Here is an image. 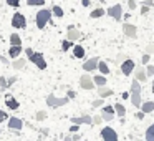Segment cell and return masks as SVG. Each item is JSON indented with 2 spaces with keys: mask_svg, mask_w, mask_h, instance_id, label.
I'll return each instance as SVG.
<instances>
[{
  "mask_svg": "<svg viewBox=\"0 0 154 141\" xmlns=\"http://www.w3.org/2000/svg\"><path fill=\"white\" fill-rule=\"evenodd\" d=\"M131 103L136 108L141 106V81L134 78L131 83Z\"/></svg>",
  "mask_w": 154,
  "mask_h": 141,
  "instance_id": "1",
  "label": "cell"
},
{
  "mask_svg": "<svg viewBox=\"0 0 154 141\" xmlns=\"http://www.w3.org/2000/svg\"><path fill=\"white\" fill-rule=\"evenodd\" d=\"M51 18V10H48V8H40V10L37 12V17H35V22H37V27L40 28H45V25L50 22Z\"/></svg>",
  "mask_w": 154,
  "mask_h": 141,
  "instance_id": "2",
  "label": "cell"
},
{
  "mask_svg": "<svg viewBox=\"0 0 154 141\" xmlns=\"http://www.w3.org/2000/svg\"><path fill=\"white\" fill-rule=\"evenodd\" d=\"M68 101H70V98L65 96V98H58L55 96V95H48L47 96V105L51 108H58V106H63V105H66Z\"/></svg>",
  "mask_w": 154,
  "mask_h": 141,
  "instance_id": "3",
  "label": "cell"
},
{
  "mask_svg": "<svg viewBox=\"0 0 154 141\" xmlns=\"http://www.w3.org/2000/svg\"><path fill=\"white\" fill-rule=\"evenodd\" d=\"M28 60H30L32 63L37 65L40 70H45V68H47V61H45V57H43L42 53H38V52H33V53L28 57Z\"/></svg>",
  "mask_w": 154,
  "mask_h": 141,
  "instance_id": "4",
  "label": "cell"
},
{
  "mask_svg": "<svg viewBox=\"0 0 154 141\" xmlns=\"http://www.w3.org/2000/svg\"><path fill=\"white\" fill-rule=\"evenodd\" d=\"M12 27L14 28H25L27 27V18L22 14H15L12 17Z\"/></svg>",
  "mask_w": 154,
  "mask_h": 141,
  "instance_id": "5",
  "label": "cell"
},
{
  "mask_svg": "<svg viewBox=\"0 0 154 141\" xmlns=\"http://www.w3.org/2000/svg\"><path fill=\"white\" fill-rule=\"evenodd\" d=\"M101 138H103L104 141H116L118 139V133L113 130V128H103L101 130Z\"/></svg>",
  "mask_w": 154,
  "mask_h": 141,
  "instance_id": "6",
  "label": "cell"
},
{
  "mask_svg": "<svg viewBox=\"0 0 154 141\" xmlns=\"http://www.w3.org/2000/svg\"><path fill=\"white\" fill-rule=\"evenodd\" d=\"M106 12H108V15H109V17L114 18V20H121V17H123V7H121L119 4H116V5H113V7H109Z\"/></svg>",
  "mask_w": 154,
  "mask_h": 141,
  "instance_id": "7",
  "label": "cell"
},
{
  "mask_svg": "<svg viewBox=\"0 0 154 141\" xmlns=\"http://www.w3.org/2000/svg\"><path fill=\"white\" fill-rule=\"evenodd\" d=\"M134 71V61L131 58H126V60L121 61V73L123 75H131Z\"/></svg>",
  "mask_w": 154,
  "mask_h": 141,
  "instance_id": "8",
  "label": "cell"
},
{
  "mask_svg": "<svg viewBox=\"0 0 154 141\" xmlns=\"http://www.w3.org/2000/svg\"><path fill=\"white\" fill-rule=\"evenodd\" d=\"M80 85H81L83 90H93L94 88V81H93V78H91L90 75H81Z\"/></svg>",
  "mask_w": 154,
  "mask_h": 141,
  "instance_id": "9",
  "label": "cell"
},
{
  "mask_svg": "<svg viewBox=\"0 0 154 141\" xmlns=\"http://www.w3.org/2000/svg\"><path fill=\"white\" fill-rule=\"evenodd\" d=\"M22 126H23V121L20 118H15V116L8 118V130L10 131H20Z\"/></svg>",
  "mask_w": 154,
  "mask_h": 141,
  "instance_id": "10",
  "label": "cell"
},
{
  "mask_svg": "<svg viewBox=\"0 0 154 141\" xmlns=\"http://www.w3.org/2000/svg\"><path fill=\"white\" fill-rule=\"evenodd\" d=\"M123 32H124V35H126L128 38H136V35H137V28L134 27L133 24H124L123 25Z\"/></svg>",
  "mask_w": 154,
  "mask_h": 141,
  "instance_id": "11",
  "label": "cell"
},
{
  "mask_svg": "<svg viewBox=\"0 0 154 141\" xmlns=\"http://www.w3.org/2000/svg\"><path fill=\"white\" fill-rule=\"evenodd\" d=\"M98 61H100V58H98V57L90 58L88 61H85V63H83V70H85V71H93V70H96V68H98Z\"/></svg>",
  "mask_w": 154,
  "mask_h": 141,
  "instance_id": "12",
  "label": "cell"
},
{
  "mask_svg": "<svg viewBox=\"0 0 154 141\" xmlns=\"http://www.w3.org/2000/svg\"><path fill=\"white\" fill-rule=\"evenodd\" d=\"M66 38H68V40H71V42H76V40H80V38H81V32L76 30L75 27H68Z\"/></svg>",
  "mask_w": 154,
  "mask_h": 141,
  "instance_id": "13",
  "label": "cell"
},
{
  "mask_svg": "<svg viewBox=\"0 0 154 141\" xmlns=\"http://www.w3.org/2000/svg\"><path fill=\"white\" fill-rule=\"evenodd\" d=\"M71 121L76 124H93V118L90 114H83V116H76V118H71Z\"/></svg>",
  "mask_w": 154,
  "mask_h": 141,
  "instance_id": "14",
  "label": "cell"
},
{
  "mask_svg": "<svg viewBox=\"0 0 154 141\" xmlns=\"http://www.w3.org/2000/svg\"><path fill=\"white\" fill-rule=\"evenodd\" d=\"M134 77H136V80H139L141 83H146V81H147L146 70H144L143 67H137V68H134Z\"/></svg>",
  "mask_w": 154,
  "mask_h": 141,
  "instance_id": "15",
  "label": "cell"
},
{
  "mask_svg": "<svg viewBox=\"0 0 154 141\" xmlns=\"http://www.w3.org/2000/svg\"><path fill=\"white\" fill-rule=\"evenodd\" d=\"M98 95H100V98H108V96H113L114 91L111 88H104V85H103V86L98 88Z\"/></svg>",
  "mask_w": 154,
  "mask_h": 141,
  "instance_id": "16",
  "label": "cell"
},
{
  "mask_svg": "<svg viewBox=\"0 0 154 141\" xmlns=\"http://www.w3.org/2000/svg\"><path fill=\"white\" fill-rule=\"evenodd\" d=\"M5 105H7L10 110H18V106H20V103H18V101L15 100L14 96H10V95L7 96V101H5Z\"/></svg>",
  "mask_w": 154,
  "mask_h": 141,
  "instance_id": "17",
  "label": "cell"
},
{
  "mask_svg": "<svg viewBox=\"0 0 154 141\" xmlns=\"http://www.w3.org/2000/svg\"><path fill=\"white\" fill-rule=\"evenodd\" d=\"M141 111H144L146 114L154 111V101H144V103H141Z\"/></svg>",
  "mask_w": 154,
  "mask_h": 141,
  "instance_id": "18",
  "label": "cell"
},
{
  "mask_svg": "<svg viewBox=\"0 0 154 141\" xmlns=\"http://www.w3.org/2000/svg\"><path fill=\"white\" fill-rule=\"evenodd\" d=\"M20 53H22V45H12V48L8 50V55H10V58H17Z\"/></svg>",
  "mask_w": 154,
  "mask_h": 141,
  "instance_id": "19",
  "label": "cell"
},
{
  "mask_svg": "<svg viewBox=\"0 0 154 141\" xmlns=\"http://www.w3.org/2000/svg\"><path fill=\"white\" fill-rule=\"evenodd\" d=\"M73 57H76V58L85 57V48L81 45H73Z\"/></svg>",
  "mask_w": 154,
  "mask_h": 141,
  "instance_id": "20",
  "label": "cell"
},
{
  "mask_svg": "<svg viewBox=\"0 0 154 141\" xmlns=\"http://www.w3.org/2000/svg\"><path fill=\"white\" fill-rule=\"evenodd\" d=\"M98 70L101 71V75H108L109 73V67H108V63L106 61H98Z\"/></svg>",
  "mask_w": 154,
  "mask_h": 141,
  "instance_id": "21",
  "label": "cell"
},
{
  "mask_svg": "<svg viewBox=\"0 0 154 141\" xmlns=\"http://www.w3.org/2000/svg\"><path fill=\"white\" fill-rule=\"evenodd\" d=\"M114 113H116L118 116H121V118H123L124 114H126V108H124L121 103H116V105H114Z\"/></svg>",
  "mask_w": 154,
  "mask_h": 141,
  "instance_id": "22",
  "label": "cell"
},
{
  "mask_svg": "<svg viewBox=\"0 0 154 141\" xmlns=\"http://www.w3.org/2000/svg\"><path fill=\"white\" fill-rule=\"evenodd\" d=\"M25 63H27V60L25 58H15V61H14V68L15 70H22V68L25 67Z\"/></svg>",
  "mask_w": 154,
  "mask_h": 141,
  "instance_id": "23",
  "label": "cell"
},
{
  "mask_svg": "<svg viewBox=\"0 0 154 141\" xmlns=\"http://www.w3.org/2000/svg\"><path fill=\"white\" fill-rule=\"evenodd\" d=\"M93 81L98 86H103V85H106V77H104V75H96V77L93 78Z\"/></svg>",
  "mask_w": 154,
  "mask_h": 141,
  "instance_id": "24",
  "label": "cell"
},
{
  "mask_svg": "<svg viewBox=\"0 0 154 141\" xmlns=\"http://www.w3.org/2000/svg\"><path fill=\"white\" fill-rule=\"evenodd\" d=\"M27 5H30V7H43L45 0H27Z\"/></svg>",
  "mask_w": 154,
  "mask_h": 141,
  "instance_id": "25",
  "label": "cell"
},
{
  "mask_svg": "<svg viewBox=\"0 0 154 141\" xmlns=\"http://www.w3.org/2000/svg\"><path fill=\"white\" fill-rule=\"evenodd\" d=\"M146 139H147V141H154V123L151 124L149 128H147V131H146Z\"/></svg>",
  "mask_w": 154,
  "mask_h": 141,
  "instance_id": "26",
  "label": "cell"
},
{
  "mask_svg": "<svg viewBox=\"0 0 154 141\" xmlns=\"http://www.w3.org/2000/svg\"><path fill=\"white\" fill-rule=\"evenodd\" d=\"M103 15H104V10H103V8H94V10L90 14V17H91V18H100V17H103Z\"/></svg>",
  "mask_w": 154,
  "mask_h": 141,
  "instance_id": "27",
  "label": "cell"
},
{
  "mask_svg": "<svg viewBox=\"0 0 154 141\" xmlns=\"http://www.w3.org/2000/svg\"><path fill=\"white\" fill-rule=\"evenodd\" d=\"M70 48H73V42H71V40H68V38H66V40L61 42V50H63V52H68Z\"/></svg>",
  "mask_w": 154,
  "mask_h": 141,
  "instance_id": "28",
  "label": "cell"
},
{
  "mask_svg": "<svg viewBox=\"0 0 154 141\" xmlns=\"http://www.w3.org/2000/svg\"><path fill=\"white\" fill-rule=\"evenodd\" d=\"M51 14H53L55 17L61 18V17H63V8H61V7H58V5H55V7L51 8Z\"/></svg>",
  "mask_w": 154,
  "mask_h": 141,
  "instance_id": "29",
  "label": "cell"
},
{
  "mask_svg": "<svg viewBox=\"0 0 154 141\" xmlns=\"http://www.w3.org/2000/svg\"><path fill=\"white\" fill-rule=\"evenodd\" d=\"M10 45H22V38L17 33L10 35Z\"/></svg>",
  "mask_w": 154,
  "mask_h": 141,
  "instance_id": "30",
  "label": "cell"
},
{
  "mask_svg": "<svg viewBox=\"0 0 154 141\" xmlns=\"http://www.w3.org/2000/svg\"><path fill=\"white\" fill-rule=\"evenodd\" d=\"M47 111H37V114H35V118H37V121H43L47 120Z\"/></svg>",
  "mask_w": 154,
  "mask_h": 141,
  "instance_id": "31",
  "label": "cell"
},
{
  "mask_svg": "<svg viewBox=\"0 0 154 141\" xmlns=\"http://www.w3.org/2000/svg\"><path fill=\"white\" fill-rule=\"evenodd\" d=\"M101 116H103L104 121H113V120H114V114H113V113H103Z\"/></svg>",
  "mask_w": 154,
  "mask_h": 141,
  "instance_id": "32",
  "label": "cell"
},
{
  "mask_svg": "<svg viewBox=\"0 0 154 141\" xmlns=\"http://www.w3.org/2000/svg\"><path fill=\"white\" fill-rule=\"evenodd\" d=\"M146 75H147V77H154V65H147Z\"/></svg>",
  "mask_w": 154,
  "mask_h": 141,
  "instance_id": "33",
  "label": "cell"
},
{
  "mask_svg": "<svg viewBox=\"0 0 154 141\" xmlns=\"http://www.w3.org/2000/svg\"><path fill=\"white\" fill-rule=\"evenodd\" d=\"M7 4L10 5V7H15V8H17L18 5H20V0H7Z\"/></svg>",
  "mask_w": 154,
  "mask_h": 141,
  "instance_id": "34",
  "label": "cell"
},
{
  "mask_svg": "<svg viewBox=\"0 0 154 141\" xmlns=\"http://www.w3.org/2000/svg\"><path fill=\"white\" fill-rule=\"evenodd\" d=\"M0 86H2V90H7L8 85H7V80H5L4 77H0Z\"/></svg>",
  "mask_w": 154,
  "mask_h": 141,
  "instance_id": "35",
  "label": "cell"
},
{
  "mask_svg": "<svg viewBox=\"0 0 154 141\" xmlns=\"http://www.w3.org/2000/svg\"><path fill=\"white\" fill-rule=\"evenodd\" d=\"M103 113H113L114 114V106H103Z\"/></svg>",
  "mask_w": 154,
  "mask_h": 141,
  "instance_id": "36",
  "label": "cell"
},
{
  "mask_svg": "<svg viewBox=\"0 0 154 141\" xmlns=\"http://www.w3.org/2000/svg\"><path fill=\"white\" fill-rule=\"evenodd\" d=\"M146 53H149V55L154 53V43H149V45L146 47Z\"/></svg>",
  "mask_w": 154,
  "mask_h": 141,
  "instance_id": "37",
  "label": "cell"
},
{
  "mask_svg": "<svg viewBox=\"0 0 154 141\" xmlns=\"http://www.w3.org/2000/svg\"><path fill=\"white\" fill-rule=\"evenodd\" d=\"M5 120H8V114L5 113V111L0 110V123H2V121H5Z\"/></svg>",
  "mask_w": 154,
  "mask_h": 141,
  "instance_id": "38",
  "label": "cell"
},
{
  "mask_svg": "<svg viewBox=\"0 0 154 141\" xmlns=\"http://www.w3.org/2000/svg\"><path fill=\"white\" fill-rule=\"evenodd\" d=\"M101 105H103V98H100V100H94V101H93V108H100Z\"/></svg>",
  "mask_w": 154,
  "mask_h": 141,
  "instance_id": "39",
  "label": "cell"
},
{
  "mask_svg": "<svg viewBox=\"0 0 154 141\" xmlns=\"http://www.w3.org/2000/svg\"><path fill=\"white\" fill-rule=\"evenodd\" d=\"M101 121H103V116H100V114H96V116L93 118V124H100Z\"/></svg>",
  "mask_w": 154,
  "mask_h": 141,
  "instance_id": "40",
  "label": "cell"
},
{
  "mask_svg": "<svg viewBox=\"0 0 154 141\" xmlns=\"http://www.w3.org/2000/svg\"><path fill=\"white\" fill-rule=\"evenodd\" d=\"M149 60H151V55L149 53H144L143 55V61H141V63H147Z\"/></svg>",
  "mask_w": 154,
  "mask_h": 141,
  "instance_id": "41",
  "label": "cell"
},
{
  "mask_svg": "<svg viewBox=\"0 0 154 141\" xmlns=\"http://www.w3.org/2000/svg\"><path fill=\"white\" fill-rule=\"evenodd\" d=\"M136 2H134V0H129V2H128V7H129L131 8V10H134V8H136Z\"/></svg>",
  "mask_w": 154,
  "mask_h": 141,
  "instance_id": "42",
  "label": "cell"
},
{
  "mask_svg": "<svg viewBox=\"0 0 154 141\" xmlns=\"http://www.w3.org/2000/svg\"><path fill=\"white\" fill-rule=\"evenodd\" d=\"M78 130H80V124H76V123H73V126L70 128V131H71V133H76Z\"/></svg>",
  "mask_w": 154,
  "mask_h": 141,
  "instance_id": "43",
  "label": "cell"
},
{
  "mask_svg": "<svg viewBox=\"0 0 154 141\" xmlns=\"http://www.w3.org/2000/svg\"><path fill=\"white\" fill-rule=\"evenodd\" d=\"M15 80H17V78H15V77H10V78H8V80H7V85H8V88H10L12 85L15 83Z\"/></svg>",
  "mask_w": 154,
  "mask_h": 141,
  "instance_id": "44",
  "label": "cell"
},
{
  "mask_svg": "<svg viewBox=\"0 0 154 141\" xmlns=\"http://www.w3.org/2000/svg\"><path fill=\"white\" fill-rule=\"evenodd\" d=\"M126 55H118V58H116V63H121V61H123V60H126Z\"/></svg>",
  "mask_w": 154,
  "mask_h": 141,
  "instance_id": "45",
  "label": "cell"
},
{
  "mask_svg": "<svg viewBox=\"0 0 154 141\" xmlns=\"http://www.w3.org/2000/svg\"><path fill=\"white\" fill-rule=\"evenodd\" d=\"M147 12H149V7H147V5H143V7H141V14L146 15Z\"/></svg>",
  "mask_w": 154,
  "mask_h": 141,
  "instance_id": "46",
  "label": "cell"
},
{
  "mask_svg": "<svg viewBox=\"0 0 154 141\" xmlns=\"http://www.w3.org/2000/svg\"><path fill=\"white\" fill-rule=\"evenodd\" d=\"M144 114H146L144 111H139V113H136V118H137V120H143V118H144Z\"/></svg>",
  "mask_w": 154,
  "mask_h": 141,
  "instance_id": "47",
  "label": "cell"
},
{
  "mask_svg": "<svg viewBox=\"0 0 154 141\" xmlns=\"http://www.w3.org/2000/svg\"><path fill=\"white\" fill-rule=\"evenodd\" d=\"M143 5H147V7H152V5H154V2H152V0H146V2H143Z\"/></svg>",
  "mask_w": 154,
  "mask_h": 141,
  "instance_id": "48",
  "label": "cell"
},
{
  "mask_svg": "<svg viewBox=\"0 0 154 141\" xmlns=\"http://www.w3.org/2000/svg\"><path fill=\"white\" fill-rule=\"evenodd\" d=\"M75 96H76V93H75L73 90H70V91H68V98H75Z\"/></svg>",
  "mask_w": 154,
  "mask_h": 141,
  "instance_id": "49",
  "label": "cell"
},
{
  "mask_svg": "<svg viewBox=\"0 0 154 141\" xmlns=\"http://www.w3.org/2000/svg\"><path fill=\"white\" fill-rule=\"evenodd\" d=\"M25 53H27V57H30V55L33 53V50H32V48H25Z\"/></svg>",
  "mask_w": 154,
  "mask_h": 141,
  "instance_id": "50",
  "label": "cell"
},
{
  "mask_svg": "<svg viewBox=\"0 0 154 141\" xmlns=\"http://www.w3.org/2000/svg\"><path fill=\"white\" fill-rule=\"evenodd\" d=\"M81 4H83L85 7H90V0H83V2H81Z\"/></svg>",
  "mask_w": 154,
  "mask_h": 141,
  "instance_id": "51",
  "label": "cell"
},
{
  "mask_svg": "<svg viewBox=\"0 0 154 141\" xmlns=\"http://www.w3.org/2000/svg\"><path fill=\"white\" fill-rule=\"evenodd\" d=\"M80 138H81L80 134H73V136H71V139H75V141H76V139H80Z\"/></svg>",
  "mask_w": 154,
  "mask_h": 141,
  "instance_id": "52",
  "label": "cell"
},
{
  "mask_svg": "<svg viewBox=\"0 0 154 141\" xmlns=\"http://www.w3.org/2000/svg\"><path fill=\"white\" fill-rule=\"evenodd\" d=\"M0 61H2V63H8V60L5 57H0Z\"/></svg>",
  "mask_w": 154,
  "mask_h": 141,
  "instance_id": "53",
  "label": "cell"
},
{
  "mask_svg": "<svg viewBox=\"0 0 154 141\" xmlns=\"http://www.w3.org/2000/svg\"><path fill=\"white\" fill-rule=\"evenodd\" d=\"M128 96H129V93H128V91H124V93H123V100H128Z\"/></svg>",
  "mask_w": 154,
  "mask_h": 141,
  "instance_id": "54",
  "label": "cell"
},
{
  "mask_svg": "<svg viewBox=\"0 0 154 141\" xmlns=\"http://www.w3.org/2000/svg\"><path fill=\"white\" fill-rule=\"evenodd\" d=\"M152 93H154V81H152Z\"/></svg>",
  "mask_w": 154,
  "mask_h": 141,
  "instance_id": "55",
  "label": "cell"
},
{
  "mask_svg": "<svg viewBox=\"0 0 154 141\" xmlns=\"http://www.w3.org/2000/svg\"><path fill=\"white\" fill-rule=\"evenodd\" d=\"M0 133H2V128H0Z\"/></svg>",
  "mask_w": 154,
  "mask_h": 141,
  "instance_id": "56",
  "label": "cell"
}]
</instances>
